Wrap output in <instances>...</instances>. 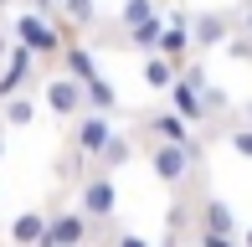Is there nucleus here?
<instances>
[{
  "label": "nucleus",
  "instance_id": "nucleus-1",
  "mask_svg": "<svg viewBox=\"0 0 252 247\" xmlns=\"http://www.w3.org/2000/svg\"><path fill=\"white\" fill-rule=\"evenodd\" d=\"M201 160H206L201 139H190V144L150 139V170H155V181L165 185V190H186V185L201 175Z\"/></svg>",
  "mask_w": 252,
  "mask_h": 247
},
{
  "label": "nucleus",
  "instance_id": "nucleus-2",
  "mask_svg": "<svg viewBox=\"0 0 252 247\" xmlns=\"http://www.w3.org/2000/svg\"><path fill=\"white\" fill-rule=\"evenodd\" d=\"M72 201L88 211V216L98 221V232L108 237L113 221H119V181H113V170H103V165H93V170L83 175V181L72 185ZM98 237V242H103Z\"/></svg>",
  "mask_w": 252,
  "mask_h": 247
},
{
  "label": "nucleus",
  "instance_id": "nucleus-3",
  "mask_svg": "<svg viewBox=\"0 0 252 247\" xmlns=\"http://www.w3.org/2000/svg\"><path fill=\"white\" fill-rule=\"evenodd\" d=\"M10 31H16V41H26V47L41 57V67H47V72L62 62V52H67V31L57 26L52 16H41L36 5H31V10H21V16L10 21Z\"/></svg>",
  "mask_w": 252,
  "mask_h": 247
},
{
  "label": "nucleus",
  "instance_id": "nucleus-4",
  "mask_svg": "<svg viewBox=\"0 0 252 247\" xmlns=\"http://www.w3.org/2000/svg\"><path fill=\"white\" fill-rule=\"evenodd\" d=\"M98 237H103L98 221L88 216L77 201L67 206L62 196H52V227H47V242L41 247H98Z\"/></svg>",
  "mask_w": 252,
  "mask_h": 247
},
{
  "label": "nucleus",
  "instance_id": "nucleus-5",
  "mask_svg": "<svg viewBox=\"0 0 252 247\" xmlns=\"http://www.w3.org/2000/svg\"><path fill=\"white\" fill-rule=\"evenodd\" d=\"M41 98H47V114L57 124H77L88 114V83L72 77L67 67H52V72L41 77Z\"/></svg>",
  "mask_w": 252,
  "mask_h": 247
},
{
  "label": "nucleus",
  "instance_id": "nucleus-6",
  "mask_svg": "<svg viewBox=\"0 0 252 247\" xmlns=\"http://www.w3.org/2000/svg\"><path fill=\"white\" fill-rule=\"evenodd\" d=\"M237 31V5H206V10H190V41L196 52H211V47H226V36Z\"/></svg>",
  "mask_w": 252,
  "mask_h": 247
},
{
  "label": "nucleus",
  "instance_id": "nucleus-7",
  "mask_svg": "<svg viewBox=\"0 0 252 247\" xmlns=\"http://www.w3.org/2000/svg\"><path fill=\"white\" fill-rule=\"evenodd\" d=\"M36 67H41V57L26 47V41H16L10 47V57H5V67H0V103H5L10 93H21V88H36L31 77H36Z\"/></svg>",
  "mask_w": 252,
  "mask_h": 247
},
{
  "label": "nucleus",
  "instance_id": "nucleus-8",
  "mask_svg": "<svg viewBox=\"0 0 252 247\" xmlns=\"http://www.w3.org/2000/svg\"><path fill=\"white\" fill-rule=\"evenodd\" d=\"M67 139H72L77 150H83L88 160L98 165V154H103V144L113 139V114H98V108H88V114H83V119L72 124V134H67Z\"/></svg>",
  "mask_w": 252,
  "mask_h": 247
},
{
  "label": "nucleus",
  "instance_id": "nucleus-9",
  "mask_svg": "<svg viewBox=\"0 0 252 247\" xmlns=\"http://www.w3.org/2000/svg\"><path fill=\"white\" fill-rule=\"evenodd\" d=\"M165 10L159 16H150V21H139V26H113L108 31V47H119V52H159V36H165Z\"/></svg>",
  "mask_w": 252,
  "mask_h": 247
},
{
  "label": "nucleus",
  "instance_id": "nucleus-10",
  "mask_svg": "<svg viewBox=\"0 0 252 247\" xmlns=\"http://www.w3.org/2000/svg\"><path fill=\"white\" fill-rule=\"evenodd\" d=\"M47 227H52V201H41V206H26L5 227V242L10 247H41L47 242Z\"/></svg>",
  "mask_w": 252,
  "mask_h": 247
},
{
  "label": "nucleus",
  "instance_id": "nucleus-11",
  "mask_svg": "<svg viewBox=\"0 0 252 247\" xmlns=\"http://www.w3.org/2000/svg\"><path fill=\"white\" fill-rule=\"evenodd\" d=\"M41 114H47L41 83H36V88H21V93H10L5 103H0V124H5V129H31Z\"/></svg>",
  "mask_w": 252,
  "mask_h": 247
},
{
  "label": "nucleus",
  "instance_id": "nucleus-12",
  "mask_svg": "<svg viewBox=\"0 0 252 247\" xmlns=\"http://www.w3.org/2000/svg\"><path fill=\"white\" fill-rule=\"evenodd\" d=\"M139 129L150 134V139H175V144L196 139V134H190V119L180 114V108H150V114L139 119Z\"/></svg>",
  "mask_w": 252,
  "mask_h": 247
},
{
  "label": "nucleus",
  "instance_id": "nucleus-13",
  "mask_svg": "<svg viewBox=\"0 0 252 247\" xmlns=\"http://www.w3.org/2000/svg\"><path fill=\"white\" fill-rule=\"evenodd\" d=\"M170 108H180L190 124H211V114H206V98H201V83H196V77H186V72H180L175 88H170Z\"/></svg>",
  "mask_w": 252,
  "mask_h": 247
},
{
  "label": "nucleus",
  "instance_id": "nucleus-14",
  "mask_svg": "<svg viewBox=\"0 0 252 247\" xmlns=\"http://www.w3.org/2000/svg\"><path fill=\"white\" fill-rule=\"evenodd\" d=\"M139 77H144V88H150V93H170V88H175V77H180V67L170 62L165 52H150L144 67H139Z\"/></svg>",
  "mask_w": 252,
  "mask_h": 247
},
{
  "label": "nucleus",
  "instance_id": "nucleus-15",
  "mask_svg": "<svg viewBox=\"0 0 252 247\" xmlns=\"http://www.w3.org/2000/svg\"><path fill=\"white\" fill-rule=\"evenodd\" d=\"M196 227H216V232H237V211L221 196H201L196 206Z\"/></svg>",
  "mask_w": 252,
  "mask_h": 247
},
{
  "label": "nucleus",
  "instance_id": "nucleus-16",
  "mask_svg": "<svg viewBox=\"0 0 252 247\" xmlns=\"http://www.w3.org/2000/svg\"><path fill=\"white\" fill-rule=\"evenodd\" d=\"M57 67H67V72L83 77V83H88V77H98V62H93V52H88V41H83V36L67 41V52H62V62H57Z\"/></svg>",
  "mask_w": 252,
  "mask_h": 247
},
{
  "label": "nucleus",
  "instance_id": "nucleus-17",
  "mask_svg": "<svg viewBox=\"0 0 252 247\" xmlns=\"http://www.w3.org/2000/svg\"><path fill=\"white\" fill-rule=\"evenodd\" d=\"M129 160H134V134H113V139L103 144V154H98V165H103V170H113V175H119Z\"/></svg>",
  "mask_w": 252,
  "mask_h": 247
},
{
  "label": "nucleus",
  "instance_id": "nucleus-18",
  "mask_svg": "<svg viewBox=\"0 0 252 247\" xmlns=\"http://www.w3.org/2000/svg\"><path fill=\"white\" fill-rule=\"evenodd\" d=\"M88 108H98V114H119V108H124V103H119V88H113L103 72L88 77Z\"/></svg>",
  "mask_w": 252,
  "mask_h": 247
},
{
  "label": "nucleus",
  "instance_id": "nucleus-19",
  "mask_svg": "<svg viewBox=\"0 0 252 247\" xmlns=\"http://www.w3.org/2000/svg\"><path fill=\"white\" fill-rule=\"evenodd\" d=\"M221 139H226V150H232V154L252 160V119H232V124L221 129Z\"/></svg>",
  "mask_w": 252,
  "mask_h": 247
},
{
  "label": "nucleus",
  "instance_id": "nucleus-20",
  "mask_svg": "<svg viewBox=\"0 0 252 247\" xmlns=\"http://www.w3.org/2000/svg\"><path fill=\"white\" fill-rule=\"evenodd\" d=\"M57 5H62V16L72 21L77 31H93L98 26V0H57Z\"/></svg>",
  "mask_w": 252,
  "mask_h": 247
},
{
  "label": "nucleus",
  "instance_id": "nucleus-21",
  "mask_svg": "<svg viewBox=\"0 0 252 247\" xmlns=\"http://www.w3.org/2000/svg\"><path fill=\"white\" fill-rule=\"evenodd\" d=\"M190 247H242V232H216V227H196Z\"/></svg>",
  "mask_w": 252,
  "mask_h": 247
},
{
  "label": "nucleus",
  "instance_id": "nucleus-22",
  "mask_svg": "<svg viewBox=\"0 0 252 247\" xmlns=\"http://www.w3.org/2000/svg\"><path fill=\"white\" fill-rule=\"evenodd\" d=\"M150 16H159V0H124L119 26H139V21H150Z\"/></svg>",
  "mask_w": 252,
  "mask_h": 247
},
{
  "label": "nucleus",
  "instance_id": "nucleus-23",
  "mask_svg": "<svg viewBox=\"0 0 252 247\" xmlns=\"http://www.w3.org/2000/svg\"><path fill=\"white\" fill-rule=\"evenodd\" d=\"M201 98H206V114H211V124L232 114V103H226V93H221V88H216V83H206V88H201Z\"/></svg>",
  "mask_w": 252,
  "mask_h": 247
},
{
  "label": "nucleus",
  "instance_id": "nucleus-24",
  "mask_svg": "<svg viewBox=\"0 0 252 247\" xmlns=\"http://www.w3.org/2000/svg\"><path fill=\"white\" fill-rule=\"evenodd\" d=\"M221 52H226V57H232V62H252V31H242V36H237V31H232Z\"/></svg>",
  "mask_w": 252,
  "mask_h": 247
},
{
  "label": "nucleus",
  "instance_id": "nucleus-25",
  "mask_svg": "<svg viewBox=\"0 0 252 247\" xmlns=\"http://www.w3.org/2000/svg\"><path fill=\"white\" fill-rule=\"evenodd\" d=\"M98 247H155V242H150V237H139V232H119V227H113Z\"/></svg>",
  "mask_w": 252,
  "mask_h": 247
},
{
  "label": "nucleus",
  "instance_id": "nucleus-26",
  "mask_svg": "<svg viewBox=\"0 0 252 247\" xmlns=\"http://www.w3.org/2000/svg\"><path fill=\"white\" fill-rule=\"evenodd\" d=\"M10 47H16V31H10V26H0V67H5V57H10Z\"/></svg>",
  "mask_w": 252,
  "mask_h": 247
},
{
  "label": "nucleus",
  "instance_id": "nucleus-27",
  "mask_svg": "<svg viewBox=\"0 0 252 247\" xmlns=\"http://www.w3.org/2000/svg\"><path fill=\"white\" fill-rule=\"evenodd\" d=\"M5 134H10V129H5V124H0V160H5Z\"/></svg>",
  "mask_w": 252,
  "mask_h": 247
},
{
  "label": "nucleus",
  "instance_id": "nucleus-28",
  "mask_svg": "<svg viewBox=\"0 0 252 247\" xmlns=\"http://www.w3.org/2000/svg\"><path fill=\"white\" fill-rule=\"evenodd\" d=\"M242 247H252V227H242Z\"/></svg>",
  "mask_w": 252,
  "mask_h": 247
},
{
  "label": "nucleus",
  "instance_id": "nucleus-29",
  "mask_svg": "<svg viewBox=\"0 0 252 247\" xmlns=\"http://www.w3.org/2000/svg\"><path fill=\"white\" fill-rule=\"evenodd\" d=\"M242 119H252V103H247V108H242Z\"/></svg>",
  "mask_w": 252,
  "mask_h": 247
}]
</instances>
